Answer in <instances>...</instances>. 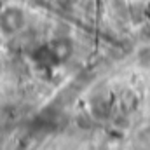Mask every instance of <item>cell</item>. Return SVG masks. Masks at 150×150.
I'll return each mask as SVG.
<instances>
[{
  "mask_svg": "<svg viewBox=\"0 0 150 150\" xmlns=\"http://www.w3.org/2000/svg\"><path fill=\"white\" fill-rule=\"evenodd\" d=\"M0 21H2L4 30H7L9 33H16V32H19L25 26V14L18 7H7L2 12Z\"/></svg>",
  "mask_w": 150,
  "mask_h": 150,
  "instance_id": "obj_1",
  "label": "cell"
},
{
  "mask_svg": "<svg viewBox=\"0 0 150 150\" xmlns=\"http://www.w3.org/2000/svg\"><path fill=\"white\" fill-rule=\"evenodd\" d=\"M51 47H52V52H54V56H56V59L59 63L68 59L72 56V52H74V45H72V42L68 38H56L51 44Z\"/></svg>",
  "mask_w": 150,
  "mask_h": 150,
  "instance_id": "obj_2",
  "label": "cell"
},
{
  "mask_svg": "<svg viewBox=\"0 0 150 150\" xmlns=\"http://www.w3.org/2000/svg\"><path fill=\"white\" fill-rule=\"evenodd\" d=\"M134 105H136L134 94H133L131 91H126L124 96H122V107H124V110H126V112H131V110L134 108Z\"/></svg>",
  "mask_w": 150,
  "mask_h": 150,
  "instance_id": "obj_3",
  "label": "cell"
},
{
  "mask_svg": "<svg viewBox=\"0 0 150 150\" xmlns=\"http://www.w3.org/2000/svg\"><path fill=\"white\" fill-rule=\"evenodd\" d=\"M140 63L143 67H150V47L140 52Z\"/></svg>",
  "mask_w": 150,
  "mask_h": 150,
  "instance_id": "obj_4",
  "label": "cell"
}]
</instances>
